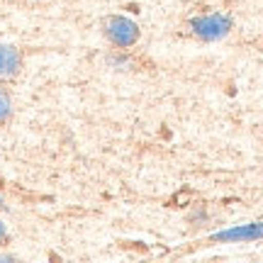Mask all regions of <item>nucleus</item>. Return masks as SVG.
Listing matches in <instances>:
<instances>
[{
	"label": "nucleus",
	"mask_w": 263,
	"mask_h": 263,
	"mask_svg": "<svg viewBox=\"0 0 263 263\" xmlns=\"http://www.w3.org/2000/svg\"><path fill=\"white\" fill-rule=\"evenodd\" d=\"M20 66H22V57L17 49L12 44H0V78L17 73Z\"/></svg>",
	"instance_id": "3"
},
{
	"label": "nucleus",
	"mask_w": 263,
	"mask_h": 263,
	"mask_svg": "<svg viewBox=\"0 0 263 263\" xmlns=\"http://www.w3.org/2000/svg\"><path fill=\"white\" fill-rule=\"evenodd\" d=\"M190 27H193V34H197L200 39H205V42H217V39H222L227 32H229L232 22H229V17L219 15V12H210V15L195 17L190 22Z\"/></svg>",
	"instance_id": "1"
},
{
	"label": "nucleus",
	"mask_w": 263,
	"mask_h": 263,
	"mask_svg": "<svg viewBox=\"0 0 263 263\" xmlns=\"http://www.w3.org/2000/svg\"><path fill=\"white\" fill-rule=\"evenodd\" d=\"M10 117V98H8V93L0 88V122H5Z\"/></svg>",
	"instance_id": "5"
},
{
	"label": "nucleus",
	"mask_w": 263,
	"mask_h": 263,
	"mask_svg": "<svg viewBox=\"0 0 263 263\" xmlns=\"http://www.w3.org/2000/svg\"><path fill=\"white\" fill-rule=\"evenodd\" d=\"M5 234H8V229H5V224H3V222H0V241H3V239H5Z\"/></svg>",
	"instance_id": "6"
},
{
	"label": "nucleus",
	"mask_w": 263,
	"mask_h": 263,
	"mask_svg": "<svg viewBox=\"0 0 263 263\" xmlns=\"http://www.w3.org/2000/svg\"><path fill=\"white\" fill-rule=\"evenodd\" d=\"M107 37L117 47H132L137 42V37H139V29H137V25L129 17L115 15V17L107 20Z\"/></svg>",
	"instance_id": "2"
},
{
	"label": "nucleus",
	"mask_w": 263,
	"mask_h": 263,
	"mask_svg": "<svg viewBox=\"0 0 263 263\" xmlns=\"http://www.w3.org/2000/svg\"><path fill=\"white\" fill-rule=\"evenodd\" d=\"M256 236H263V224H249V227H239V229H229V232H222L217 234V241H234V239H256Z\"/></svg>",
	"instance_id": "4"
}]
</instances>
